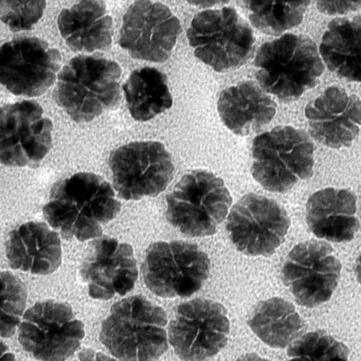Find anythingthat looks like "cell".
Here are the masks:
<instances>
[{"label": "cell", "instance_id": "cell-1", "mask_svg": "<svg viewBox=\"0 0 361 361\" xmlns=\"http://www.w3.org/2000/svg\"><path fill=\"white\" fill-rule=\"evenodd\" d=\"M120 202L102 176L80 172L56 182L42 212L51 228L65 239L80 241L99 238L103 224L119 213Z\"/></svg>", "mask_w": 361, "mask_h": 361}, {"label": "cell", "instance_id": "cell-2", "mask_svg": "<svg viewBox=\"0 0 361 361\" xmlns=\"http://www.w3.org/2000/svg\"><path fill=\"white\" fill-rule=\"evenodd\" d=\"M254 65L260 87L283 102L296 100L315 87L324 70L315 43L292 33L264 43Z\"/></svg>", "mask_w": 361, "mask_h": 361}, {"label": "cell", "instance_id": "cell-3", "mask_svg": "<svg viewBox=\"0 0 361 361\" xmlns=\"http://www.w3.org/2000/svg\"><path fill=\"white\" fill-rule=\"evenodd\" d=\"M167 316L159 306L141 295L114 303L103 321L100 341L121 360H152L168 349Z\"/></svg>", "mask_w": 361, "mask_h": 361}, {"label": "cell", "instance_id": "cell-4", "mask_svg": "<svg viewBox=\"0 0 361 361\" xmlns=\"http://www.w3.org/2000/svg\"><path fill=\"white\" fill-rule=\"evenodd\" d=\"M121 66L114 61L79 55L59 73L54 98L73 121L89 122L120 101Z\"/></svg>", "mask_w": 361, "mask_h": 361}, {"label": "cell", "instance_id": "cell-5", "mask_svg": "<svg viewBox=\"0 0 361 361\" xmlns=\"http://www.w3.org/2000/svg\"><path fill=\"white\" fill-rule=\"evenodd\" d=\"M252 156V175L269 191L285 192L313 175V143L304 131L290 126L256 136Z\"/></svg>", "mask_w": 361, "mask_h": 361}, {"label": "cell", "instance_id": "cell-6", "mask_svg": "<svg viewBox=\"0 0 361 361\" xmlns=\"http://www.w3.org/2000/svg\"><path fill=\"white\" fill-rule=\"evenodd\" d=\"M224 180L213 173L196 169L185 174L166 197V219L191 237L214 234L231 205Z\"/></svg>", "mask_w": 361, "mask_h": 361}, {"label": "cell", "instance_id": "cell-7", "mask_svg": "<svg viewBox=\"0 0 361 361\" xmlns=\"http://www.w3.org/2000/svg\"><path fill=\"white\" fill-rule=\"evenodd\" d=\"M187 37L195 56L217 72L245 64L255 44L250 25L230 6L207 9L196 14L188 29Z\"/></svg>", "mask_w": 361, "mask_h": 361}, {"label": "cell", "instance_id": "cell-8", "mask_svg": "<svg viewBox=\"0 0 361 361\" xmlns=\"http://www.w3.org/2000/svg\"><path fill=\"white\" fill-rule=\"evenodd\" d=\"M210 262L197 245L182 240L151 244L142 264L147 288L162 298L189 297L208 278Z\"/></svg>", "mask_w": 361, "mask_h": 361}, {"label": "cell", "instance_id": "cell-9", "mask_svg": "<svg viewBox=\"0 0 361 361\" xmlns=\"http://www.w3.org/2000/svg\"><path fill=\"white\" fill-rule=\"evenodd\" d=\"M84 325L64 302L46 300L35 303L23 314L18 329L23 348L41 360H65L79 347Z\"/></svg>", "mask_w": 361, "mask_h": 361}, {"label": "cell", "instance_id": "cell-10", "mask_svg": "<svg viewBox=\"0 0 361 361\" xmlns=\"http://www.w3.org/2000/svg\"><path fill=\"white\" fill-rule=\"evenodd\" d=\"M114 187L126 200L155 197L173 178L169 152L157 141L133 142L113 150L109 157Z\"/></svg>", "mask_w": 361, "mask_h": 361}, {"label": "cell", "instance_id": "cell-11", "mask_svg": "<svg viewBox=\"0 0 361 361\" xmlns=\"http://www.w3.org/2000/svg\"><path fill=\"white\" fill-rule=\"evenodd\" d=\"M230 331L226 308L204 298L180 304L169 326V340L184 360H202L216 355L226 345Z\"/></svg>", "mask_w": 361, "mask_h": 361}, {"label": "cell", "instance_id": "cell-12", "mask_svg": "<svg viewBox=\"0 0 361 361\" xmlns=\"http://www.w3.org/2000/svg\"><path fill=\"white\" fill-rule=\"evenodd\" d=\"M290 221L286 211L276 201L250 192L232 207L226 230L240 252L252 256L273 254L283 242Z\"/></svg>", "mask_w": 361, "mask_h": 361}, {"label": "cell", "instance_id": "cell-13", "mask_svg": "<svg viewBox=\"0 0 361 361\" xmlns=\"http://www.w3.org/2000/svg\"><path fill=\"white\" fill-rule=\"evenodd\" d=\"M51 121L35 101L4 105L0 114V160L8 166L36 167L52 142Z\"/></svg>", "mask_w": 361, "mask_h": 361}, {"label": "cell", "instance_id": "cell-14", "mask_svg": "<svg viewBox=\"0 0 361 361\" xmlns=\"http://www.w3.org/2000/svg\"><path fill=\"white\" fill-rule=\"evenodd\" d=\"M341 264L327 243L312 239L296 245L282 268L285 285L302 306L328 301L338 282Z\"/></svg>", "mask_w": 361, "mask_h": 361}, {"label": "cell", "instance_id": "cell-15", "mask_svg": "<svg viewBox=\"0 0 361 361\" xmlns=\"http://www.w3.org/2000/svg\"><path fill=\"white\" fill-rule=\"evenodd\" d=\"M61 63L59 51L35 37H21L0 49V81L15 95L37 97L55 82Z\"/></svg>", "mask_w": 361, "mask_h": 361}, {"label": "cell", "instance_id": "cell-16", "mask_svg": "<svg viewBox=\"0 0 361 361\" xmlns=\"http://www.w3.org/2000/svg\"><path fill=\"white\" fill-rule=\"evenodd\" d=\"M181 26L164 4L136 1L123 17L119 44L134 59L163 63L171 55Z\"/></svg>", "mask_w": 361, "mask_h": 361}, {"label": "cell", "instance_id": "cell-17", "mask_svg": "<svg viewBox=\"0 0 361 361\" xmlns=\"http://www.w3.org/2000/svg\"><path fill=\"white\" fill-rule=\"evenodd\" d=\"M80 272L89 295L98 300L126 295L138 276L132 246L106 236L92 242Z\"/></svg>", "mask_w": 361, "mask_h": 361}, {"label": "cell", "instance_id": "cell-18", "mask_svg": "<svg viewBox=\"0 0 361 361\" xmlns=\"http://www.w3.org/2000/svg\"><path fill=\"white\" fill-rule=\"evenodd\" d=\"M305 115L312 137L324 146L350 147L360 128L359 97L338 86H330L305 107Z\"/></svg>", "mask_w": 361, "mask_h": 361}, {"label": "cell", "instance_id": "cell-19", "mask_svg": "<svg viewBox=\"0 0 361 361\" xmlns=\"http://www.w3.org/2000/svg\"><path fill=\"white\" fill-rule=\"evenodd\" d=\"M61 240L47 224L29 221L12 230L6 242L8 262L14 269L47 275L61 263Z\"/></svg>", "mask_w": 361, "mask_h": 361}, {"label": "cell", "instance_id": "cell-20", "mask_svg": "<svg viewBox=\"0 0 361 361\" xmlns=\"http://www.w3.org/2000/svg\"><path fill=\"white\" fill-rule=\"evenodd\" d=\"M357 198L346 189L326 188L314 192L306 204V221L319 238L343 243L353 240L359 228Z\"/></svg>", "mask_w": 361, "mask_h": 361}, {"label": "cell", "instance_id": "cell-21", "mask_svg": "<svg viewBox=\"0 0 361 361\" xmlns=\"http://www.w3.org/2000/svg\"><path fill=\"white\" fill-rule=\"evenodd\" d=\"M217 109L227 128L245 136L259 131L271 121L276 104L262 87L245 81L223 90Z\"/></svg>", "mask_w": 361, "mask_h": 361}, {"label": "cell", "instance_id": "cell-22", "mask_svg": "<svg viewBox=\"0 0 361 361\" xmlns=\"http://www.w3.org/2000/svg\"><path fill=\"white\" fill-rule=\"evenodd\" d=\"M57 24L66 44L75 51H104L111 46L113 22L103 1H81L63 9Z\"/></svg>", "mask_w": 361, "mask_h": 361}, {"label": "cell", "instance_id": "cell-23", "mask_svg": "<svg viewBox=\"0 0 361 361\" xmlns=\"http://www.w3.org/2000/svg\"><path fill=\"white\" fill-rule=\"evenodd\" d=\"M361 19L336 18L329 22L319 45L327 68L340 78L360 81Z\"/></svg>", "mask_w": 361, "mask_h": 361}, {"label": "cell", "instance_id": "cell-24", "mask_svg": "<svg viewBox=\"0 0 361 361\" xmlns=\"http://www.w3.org/2000/svg\"><path fill=\"white\" fill-rule=\"evenodd\" d=\"M247 324L264 343L274 348L288 346L301 335L305 327L294 305L279 297L261 301Z\"/></svg>", "mask_w": 361, "mask_h": 361}, {"label": "cell", "instance_id": "cell-25", "mask_svg": "<svg viewBox=\"0 0 361 361\" xmlns=\"http://www.w3.org/2000/svg\"><path fill=\"white\" fill-rule=\"evenodd\" d=\"M123 90L130 114L138 121L154 118L173 104L166 75L154 67L132 71Z\"/></svg>", "mask_w": 361, "mask_h": 361}, {"label": "cell", "instance_id": "cell-26", "mask_svg": "<svg viewBox=\"0 0 361 361\" xmlns=\"http://www.w3.org/2000/svg\"><path fill=\"white\" fill-rule=\"evenodd\" d=\"M251 24L262 32L279 35L300 25L310 1H243Z\"/></svg>", "mask_w": 361, "mask_h": 361}, {"label": "cell", "instance_id": "cell-27", "mask_svg": "<svg viewBox=\"0 0 361 361\" xmlns=\"http://www.w3.org/2000/svg\"><path fill=\"white\" fill-rule=\"evenodd\" d=\"M287 355L292 359L306 360H347L348 347L323 331L300 335L289 345Z\"/></svg>", "mask_w": 361, "mask_h": 361}, {"label": "cell", "instance_id": "cell-28", "mask_svg": "<svg viewBox=\"0 0 361 361\" xmlns=\"http://www.w3.org/2000/svg\"><path fill=\"white\" fill-rule=\"evenodd\" d=\"M1 336L9 338L16 330L26 305L24 283L8 271L1 273Z\"/></svg>", "mask_w": 361, "mask_h": 361}, {"label": "cell", "instance_id": "cell-29", "mask_svg": "<svg viewBox=\"0 0 361 361\" xmlns=\"http://www.w3.org/2000/svg\"><path fill=\"white\" fill-rule=\"evenodd\" d=\"M46 1L1 0L0 18L10 30L19 32L31 29L41 18Z\"/></svg>", "mask_w": 361, "mask_h": 361}, {"label": "cell", "instance_id": "cell-30", "mask_svg": "<svg viewBox=\"0 0 361 361\" xmlns=\"http://www.w3.org/2000/svg\"><path fill=\"white\" fill-rule=\"evenodd\" d=\"M361 1H319L317 9L322 13L334 16L348 13L360 6Z\"/></svg>", "mask_w": 361, "mask_h": 361}, {"label": "cell", "instance_id": "cell-31", "mask_svg": "<svg viewBox=\"0 0 361 361\" xmlns=\"http://www.w3.org/2000/svg\"><path fill=\"white\" fill-rule=\"evenodd\" d=\"M190 4H195L196 6L208 7L214 6L216 4H226L227 1H190Z\"/></svg>", "mask_w": 361, "mask_h": 361}]
</instances>
